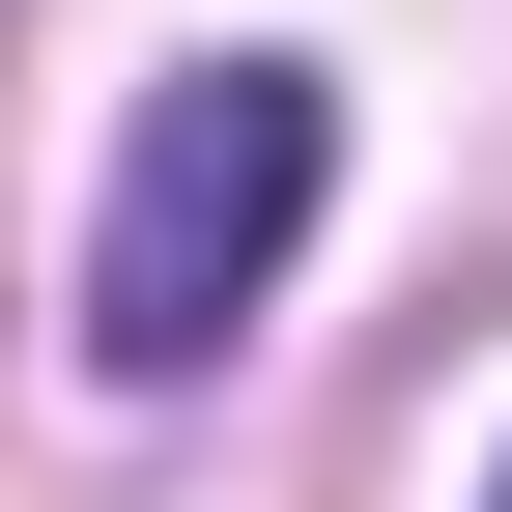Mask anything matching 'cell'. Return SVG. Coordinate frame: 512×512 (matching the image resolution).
Instances as JSON below:
<instances>
[{
	"instance_id": "cell-1",
	"label": "cell",
	"mask_w": 512,
	"mask_h": 512,
	"mask_svg": "<svg viewBox=\"0 0 512 512\" xmlns=\"http://www.w3.org/2000/svg\"><path fill=\"white\" fill-rule=\"evenodd\" d=\"M313 200H342V86L313 57H171L143 86V143H114V200H86V370H228L256 342V285L313 256Z\"/></svg>"
}]
</instances>
